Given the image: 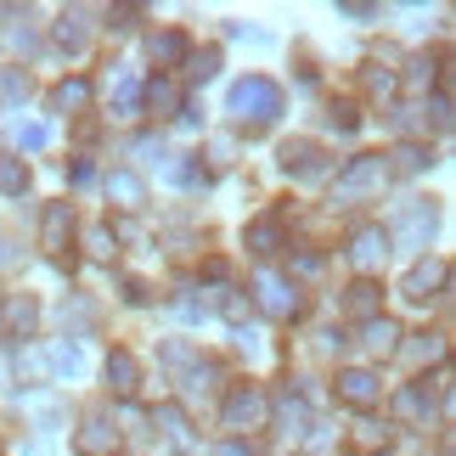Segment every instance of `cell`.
Instances as JSON below:
<instances>
[{
  "label": "cell",
  "mask_w": 456,
  "mask_h": 456,
  "mask_svg": "<svg viewBox=\"0 0 456 456\" xmlns=\"http://www.w3.org/2000/svg\"><path fill=\"white\" fill-rule=\"evenodd\" d=\"M74 451H79V456H113V451H118L113 417H108V411H91V417H85L79 434H74Z\"/></svg>",
  "instance_id": "obj_6"
},
{
  "label": "cell",
  "mask_w": 456,
  "mask_h": 456,
  "mask_svg": "<svg viewBox=\"0 0 456 456\" xmlns=\"http://www.w3.org/2000/svg\"><path fill=\"white\" fill-rule=\"evenodd\" d=\"M96 181V164H91V158H79V164H74V186H91Z\"/></svg>",
  "instance_id": "obj_44"
},
{
  "label": "cell",
  "mask_w": 456,
  "mask_h": 456,
  "mask_svg": "<svg viewBox=\"0 0 456 456\" xmlns=\"http://www.w3.org/2000/svg\"><path fill=\"white\" fill-rule=\"evenodd\" d=\"M186 389H191V395H208V389H215V366H191Z\"/></svg>",
  "instance_id": "obj_39"
},
{
  "label": "cell",
  "mask_w": 456,
  "mask_h": 456,
  "mask_svg": "<svg viewBox=\"0 0 456 456\" xmlns=\"http://www.w3.org/2000/svg\"><path fill=\"white\" fill-rule=\"evenodd\" d=\"M0 96H6V102H23L28 96V79L17 74V68H6V74H0Z\"/></svg>",
  "instance_id": "obj_37"
},
{
  "label": "cell",
  "mask_w": 456,
  "mask_h": 456,
  "mask_svg": "<svg viewBox=\"0 0 456 456\" xmlns=\"http://www.w3.org/2000/svg\"><path fill=\"white\" fill-rule=\"evenodd\" d=\"M248 248H254V254H276V248H282V220H276V215L254 220V225H248Z\"/></svg>",
  "instance_id": "obj_24"
},
{
  "label": "cell",
  "mask_w": 456,
  "mask_h": 456,
  "mask_svg": "<svg viewBox=\"0 0 456 456\" xmlns=\"http://www.w3.org/2000/svg\"><path fill=\"white\" fill-rule=\"evenodd\" d=\"M147 51H152L158 68H175V62H186V34L181 28H164V34H152V40H147Z\"/></svg>",
  "instance_id": "obj_20"
},
{
  "label": "cell",
  "mask_w": 456,
  "mask_h": 456,
  "mask_svg": "<svg viewBox=\"0 0 456 456\" xmlns=\"http://www.w3.org/2000/svg\"><path fill=\"white\" fill-rule=\"evenodd\" d=\"M327 125L349 135V130H355V125H361V108H355V102H332V108H327Z\"/></svg>",
  "instance_id": "obj_29"
},
{
  "label": "cell",
  "mask_w": 456,
  "mask_h": 456,
  "mask_svg": "<svg viewBox=\"0 0 456 456\" xmlns=\"http://www.w3.org/2000/svg\"><path fill=\"white\" fill-rule=\"evenodd\" d=\"M135 23H142V6H118V12H108V28H113V34H130Z\"/></svg>",
  "instance_id": "obj_38"
},
{
  "label": "cell",
  "mask_w": 456,
  "mask_h": 456,
  "mask_svg": "<svg viewBox=\"0 0 456 456\" xmlns=\"http://www.w3.org/2000/svg\"><path fill=\"white\" fill-rule=\"evenodd\" d=\"M395 74H389V68H383V62H366V91H372V96H395Z\"/></svg>",
  "instance_id": "obj_30"
},
{
  "label": "cell",
  "mask_w": 456,
  "mask_h": 456,
  "mask_svg": "<svg viewBox=\"0 0 456 456\" xmlns=\"http://www.w3.org/2000/svg\"><path fill=\"white\" fill-rule=\"evenodd\" d=\"M248 305H259L265 315H276V322H293V315H299V293H293L276 271H259V276H254V299H248Z\"/></svg>",
  "instance_id": "obj_4"
},
{
  "label": "cell",
  "mask_w": 456,
  "mask_h": 456,
  "mask_svg": "<svg viewBox=\"0 0 456 456\" xmlns=\"http://www.w3.org/2000/svg\"><path fill=\"white\" fill-rule=\"evenodd\" d=\"M389 232H383V225H361L355 237H349V259H355L361 271H372V265H383V259H389Z\"/></svg>",
  "instance_id": "obj_11"
},
{
  "label": "cell",
  "mask_w": 456,
  "mask_h": 456,
  "mask_svg": "<svg viewBox=\"0 0 456 456\" xmlns=\"http://www.w3.org/2000/svg\"><path fill=\"white\" fill-rule=\"evenodd\" d=\"M68 237H74V203H45V220H40V248L45 254H62Z\"/></svg>",
  "instance_id": "obj_12"
},
{
  "label": "cell",
  "mask_w": 456,
  "mask_h": 456,
  "mask_svg": "<svg viewBox=\"0 0 456 456\" xmlns=\"http://www.w3.org/2000/svg\"><path fill=\"white\" fill-rule=\"evenodd\" d=\"M276 423H282V434L288 440H305V428H310V406L293 389H282L276 395Z\"/></svg>",
  "instance_id": "obj_16"
},
{
  "label": "cell",
  "mask_w": 456,
  "mask_h": 456,
  "mask_svg": "<svg viewBox=\"0 0 456 456\" xmlns=\"http://www.w3.org/2000/svg\"><path fill=\"white\" fill-rule=\"evenodd\" d=\"M85 40H91V12H85V6H68V12L57 17V45L68 51V57H79Z\"/></svg>",
  "instance_id": "obj_14"
},
{
  "label": "cell",
  "mask_w": 456,
  "mask_h": 456,
  "mask_svg": "<svg viewBox=\"0 0 456 456\" xmlns=\"http://www.w3.org/2000/svg\"><path fill=\"white\" fill-rule=\"evenodd\" d=\"M91 254L96 259H113V232H108V225H96V232H91Z\"/></svg>",
  "instance_id": "obj_41"
},
{
  "label": "cell",
  "mask_w": 456,
  "mask_h": 456,
  "mask_svg": "<svg viewBox=\"0 0 456 456\" xmlns=\"http://www.w3.org/2000/svg\"><path fill=\"white\" fill-rule=\"evenodd\" d=\"M400 349H406V361H440L445 355V338L423 332V338H411V344H400Z\"/></svg>",
  "instance_id": "obj_27"
},
{
  "label": "cell",
  "mask_w": 456,
  "mask_h": 456,
  "mask_svg": "<svg viewBox=\"0 0 456 456\" xmlns=\"http://www.w3.org/2000/svg\"><path fill=\"white\" fill-rule=\"evenodd\" d=\"M389 158H395V164H400V169H428V164H434V158H428L423 147H411V142H406V147H395ZM395 164H389V169H395Z\"/></svg>",
  "instance_id": "obj_33"
},
{
  "label": "cell",
  "mask_w": 456,
  "mask_h": 456,
  "mask_svg": "<svg viewBox=\"0 0 456 456\" xmlns=\"http://www.w3.org/2000/svg\"><path fill=\"white\" fill-rule=\"evenodd\" d=\"M389 158H383V152H361V158H349V164L338 169V186H332V191H338V203H355V198H372V191H383V186H389Z\"/></svg>",
  "instance_id": "obj_2"
},
{
  "label": "cell",
  "mask_w": 456,
  "mask_h": 456,
  "mask_svg": "<svg viewBox=\"0 0 456 456\" xmlns=\"http://www.w3.org/2000/svg\"><path fill=\"white\" fill-rule=\"evenodd\" d=\"M271 423V400L259 383H237L232 395H225V428L232 434H254V428H265Z\"/></svg>",
  "instance_id": "obj_3"
},
{
  "label": "cell",
  "mask_w": 456,
  "mask_h": 456,
  "mask_svg": "<svg viewBox=\"0 0 456 456\" xmlns=\"http://www.w3.org/2000/svg\"><path fill=\"white\" fill-rule=\"evenodd\" d=\"M220 310H225V322H248V293H220Z\"/></svg>",
  "instance_id": "obj_35"
},
{
  "label": "cell",
  "mask_w": 456,
  "mask_h": 456,
  "mask_svg": "<svg viewBox=\"0 0 456 456\" xmlns=\"http://www.w3.org/2000/svg\"><path fill=\"white\" fill-rule=\"evenodd\" d=\"M440 288H445V259H440V254H423V259H417V265L406 271V282H400V299L428 305Z\"/></svg>",
  "instance_id": "obj_5"
},
{
  "label": "cell",
  "mask_w": 456,
  "mask_h": 456,
  "mask_svg": "<svg viewBox=\"0 0 456 456\" xmlns=\"http://www.w3.org/2000/svg\"><path fill=\"white\" fill-rule=\"evenodd\" d=\"M152 423H164V434H175V440H186V411L181 406H158Z\"/></svg>",
  "instance_id": "obj_34"
},
{
  "label": "cell",
  "mask_w": 456,
  "mask_h": 456,
  "mask_svg": "<svg viewBox=\"0 0 456 456\" xmlns=\"http://www.w3.org/2000/svg\"><path fill=\"white\" fill-rule=\"evenodd\" d=\"M51 142V125H17V147L23 152H40Z\"/></svg>",
  "instance_id": "obj_32"
},
{
  "label": "cell",
  "mask_w": 456,
  "mask_h": 456,
  "mask_svg": "<svg viewBox=\"0 0 456 456\" xmlns=\"http://www.w3.org/2000/svg\"><path fill=\"white\" fill-rule=\"evenodd\" d=\"M338 12H344V17H361V23H366V17H378V6H366V0H344Z\"/></svg>",
  "instance_id": "obj_43"
},
{
  "label": "cell",
  "mask_w": 456,
  "mask_h": 456,
  "mask_svg": "<svg viewBox=\"0 0 456 456\" xmlns=\"http://www.w3.org/2000/svg\"><path fill=\"white\" fill-rule=\"evenodd\" d=\"M293 271H299V276H315V271H322V254H293Z\"/></svg>",
  "instance_id": "obj_42"
},
{
  "label": "cell",
  "mask_w": 456,
  "mask_h": 456,
  "mask_svg": "<svg viewBox=\"0 0 456 456\" xmlns=\"http://www.w3.org/2000/svg\"><path fill=\"white\" fill-rule=\"evenodd\" d=\"M395 237H400V248H423V242L434 237V203L411 198L406 208H400V220H395Z\"/></svg>",
  "instance_id": "obj_7"
},
{
  "label": "cell",
  "mask_w": 456,
  "mask_h": 456,
  "mask_svg": "<svg viewBox=\"0 0 456 456\" xmlns=\"http://www.w3.org/2000/svg\"><path fill=\"white\" fill-rule=\"evenodd\" d=\"M34 327H40V305H34V293H6V299H0V332H12V338H34Z\"/></svg>",
  "instance_id": "obj_9"
},
{
  "label": "cell",
  "mask_w": 456,
  "mask_h": 456,
  "mask_svg": "<svg viewBox=\"0 0 456 456\" xmlns=\"http://www.w3.org/2000/svg\"><path fill=\"white\" fill-rule=\"evenodd\" d=\"M344 310L355 315V322H372V315H383V288L372 276H355V282L344 288Z\"/></svg>",
  "instance_id": "obj_13"
},
{
  "label": "cell",
  "mask_w": 456,
  "mask_h": 456,
  "mask_svg": "<svg viewBox=\"0 0 456 456\" xmlns=\"http://www.w3.org/2000/svg\"><path fill=\"white\" fill-rule=\"evenodd\" d=\"M215 68H220V51H198V57L186 62V74L191 79H215Z\"/></svg>",
  "instance_id": "obj_36"
},
{
  "label": "cell",
  "mask_w": 456,
  "mask_h": 456,
  "mask_svg": "<svg viewBox=\"0 0 456 456\" xmlns=\"http://www.w3.org/2000/svg\"><path fill=\"white\" fill-rule=\"evenodd\" d=\"M361 344L378 349V355H389V349H400V327L389 315H372V322H361Z\"/></svg>",
  "instance_id": "obj_21"
},
{
  "label": "cell",
  "mask_w": 456,
  "mask_h": 456,
  "mask_svg": "<svg viewBox=\"0 0 456 456\" xmlns=\"http://www.w3.org/2000/svg\"><path fill=\"white\" fill-rule=\"evenodd\" d=\"M338 400H344V406H355V411L378 406V400H383L378 372H366V366H344V372H338Z\"/></svg>",
  "instance_id": "obj_8"
},
{
  "label": "cell",
  "mask_w": 456,
  "mask_h": 456,
  "mask_svg": "<svg viewBox=\"0 0 456 456\" xmlns=\"http://www.w3.org/2000/svg\"><path fill=\"white\" fill-rule=\"evenodd\" d=\"M215 456H254V445H242V440H225Z\"/></svg>",
  "instance_id": "obj_46"
},
{
  "label": "cell",
  "mask_w": 456,
  "mask_h": 456,
  "mask_svg": "<svg viewBox=\"0 0 456 456\" xmlns=\"http://www.w3.org/2000/svg\"><path fill=\"white\" fill-rule=\"evenodd\" d=\"M135 108H142V85H135V74L118 68V74H113V113L118 118H135Z\"/></svg>",
  "instance_id": "obj_22"
},
{
  "label": "cell",
  "mask_w": 456,
  "mask_h": 456,
  "mask_svg": "<svg viewBox=\"0 0 456 456\" xmlns=\"http://www.w3.org/2000/svg\"><path fill=\"white\" fill-rule=\"evenodd\" d=\"M349 451H355V456H378V451H389V428H378V423H355V428H349Z\"/></svg>",
  "instance_id": "obj_23"
},
{
  "label": "cell",
  "mask_w": 456,
  "mask_h": 456,
  "mask_svg": "<svg viewBox=\"0 0 456 456\" xmlns=\"http://www.w3.org/2000/svg\"><path fill=\"white\" fill-rule=\"evenodd\" d=\"M428 118H434V130H451V102H445V91L428 102Z\"/></svg>",
  "instance_id": "obj_40"
},
{
  "label": "cell",
  "mask_w": 456,
  "mask_h": 456,
  "mask_svg": "<svg viewBox=\"0 0 456 456\" xmlns=\"http://www.w3.org/2000/svg\"><path fill=\"white\" fill-rule=\"evenodd\" d=\"M395 411H400V417H411V423H428V417H434L428 383H406V389L395 395Z\"/></svg>",
  "instance_id": "obj_19"
},
{
  "label": "cell",
  "mask_w": 456,
  "mask_h": 456,
  "mask_svg": "<svg viewBox=\"0 0 456 456\" xmlns=\"http://www.w3.org/2000/svg\"><path fill=\"white\" fill-rule=\"evenodd\" d=\"M434 79H440V62H434V57H411L406 85H417V91H423V85H434Z\"/></svg>",
  "instance_id": "obj_31"
},
{
  "label": "cell",
  "mask_w": 456,
  "mask_h": 456,
  "mask_svg": "<svg viewBox=\"0 0 456 456\" xmlns=\"http://www.w3.org/2000/svg\"><path fill=\"white\" fill-rule=\"evenodd\" d=\"M91 108V79L74 74V79H62L57 91H51V113H85Z\"/></svg>",
  "instance_id": "obj_17"
},
{
  "label": "cell",
  "mask_w": 456,
  "mask_h": 456,
  "mask_svg": "<svg viewBox=\"0 0 456 456\" xmlns=\"http://www.w3.org/2000/svg\"><path fill=\"white\" fill-rule=\"evenodd\" d=\"M225 113L242 118V125H271L276 113H282V85L265 79V74H248V79H237L232 85V96H225Z\"/></svg>",
  "instance_id": "obj_1"
},
{
  "label": "cell",
  "mask_w": 456,
  "mask_h": 456,
  "mask_svg": "<svg viewBox=\"0 0 456 456\" xmlns=\"http://www.w3.org/2000/svg\"><path fill=\"white\" fill-rule=\"evenodd\" d=\"M0 191H6V198H23V191H28V164H23V158L0 152Z\"/></svg>",
  "instance_id": "obj_25"
},
{
  "label": "cell",
  "mask_w": 456,
  "mask_h": 456,
  "mask_svg": "<svg viewBox=\"0 0 456 456\" xmlns=\"http://www.w3.org/2000/svg\"><path fill=\"white\" fill-rule=\"evenodd\" d=\"M125 299H130V305H147L152 293H147V282H135V276H130V282H125Z\"/></svg>",
  "instance_id": "obj_45"
},
{
  "label": "cell",
  "mask_w": 456,
  "mask_h": 456,
  "mask_svg": "<svg viewBox=\"0 0 456 456\" xmlns=\"http://www.w3.org/2000/svg\"><path fill=\"white\" fill-rule=\"evenodd\" d=\"M108 198L118 208H142L147 203V186H142V175H130V169H113L108 175Z\"/></svg>",
  "instance_id": "obj_18"
},
{
  "label": "cell",
  "mask_w": 456,
  "mask_h": 456,
  "mask_svg": "<svg viewBox=\"0 0 456 456\" xmlns=\"http://www.w3.org/2000/svg\"><path fill=\"white\" fill-rule=\"evenodd\" d=\"M142 102L152 113H175V108H181V91H175L169 79H152V85H142Z\"/></svg>",
  "instance_id": "obj_26"
},
{
  "label": "cell",
  "mask_w": 456,
  "mask_h": 456,
  "mask_svg": "<svg viewBox=\"0 0 456 456\" xmlns=\"http://www.w3.org/2000/svg\"><path fill=\"white\" fill-rule=\"evenodd\" d=\"M108 383H113L118 400H130L135 389H142V361H135L130 349H113V355H108Z\"/></svg>",
  "instance_id": "obj_15"
},
{
  "label": "cell",
  "mask_w": 456,
  "mask_h": 456,
  "mask_svg": "<svg viewBox=\"0 0 456 456\" xmlns=\"http://www.w3.org/2000/svg\"><path fill=\"white\" fill-rule=\"evenodd\" d=\"M6 45H12V51H34V45H40V34L28 28V12H23V17H12V28H6Z\"/></svg>",
  "instance_id": "obj_28"
},
{
  "label": "cell",
  "mask_w": 456,
  "mask_h": 456,
  "mask_svg": "<svg viewBox=\"0 0 456 456\" xmlns=\"http://www.w3.org/2000/svg\"><path fill=\"white\" fill-rule=\"evenodd\" d=\"M282 169L293 175V181H322V175H327V152L315 142H288L282 147Z\"/></svg>",
  "instance_id": "obj_10"
}]
</instances>
